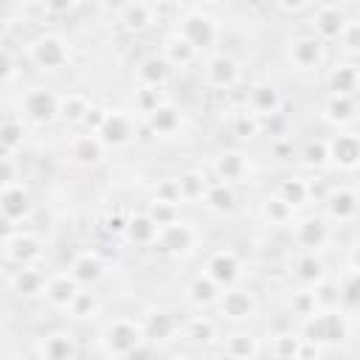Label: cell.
Returning <instances> with one entry per match:
<instances>
[{
    "label": "cell",
    "instance_id": "cell-43",
    "mask_svg": "<svg viewBox=\"0 0 360 360\" xmlns=\"http://www.w3.org/2000/svg\"><path fill=\"white\" fill-rule=\"evenodd\" d=\"M276 194L281 197V200H287L292 208H301V205H307L309 202V194H307V180L304 177H284V180H278V186H276Z\"/></svg>",
    "mask_w": 360,
    "mask_h": 360
},
{
    "label": "cell",
    "instance_id": "cell-44",
    "mask_svg": "<svg viewBox=\"0 0 360 360\" xmlns=\"http://www.w3.org/2000/svg\"><path fill=\"white\" fill-rule=\"evenodd\" d=\"M98 309H101L98 295L90 292V290H82V287H79V292L73 295V301L68 304L65 312H70V318H76V321H87V318H96Z\"/></svg>",
    "mask_w": 360,
    "mask_h": 360
},
{
    "label": "cell",
    "instance_id": "cell-47",
    "mask_svg": "<svg viewBox=\"0 0 360 360\" xmlns=\"http://www.w3.org/2000/svg\"><path fill=\"white\" fill-rule=\"evenodd\" d=\"M160 101H166V98H163V87H143V84H138L135 93H132V112L146 115V112H152Z\"/></svg>",
    "mask_w": 360,
    "mask_h": 360
},
{
    "label": "cell",
    "instance_id": "cell-6",
    "mask_svg": "<svg viewBox=\"0 0 360 360\" xmlns=\"http://www.w3.org/2000/svg\"><path fill=\"white\" fill-rule=\"evenodd\" d=\"M202 82L214 90H233L242 82V65L231 53L217 51L202 65Z\"/></svg>",
    "mask_w": 360,
    "mask_h": 360
},
{
    "label": "cell",
    "instance_id": "cell-36",
    "mask_svg": "<svg viewBox=\"0 0 360 360\" xmlns=\"http://www.w3.org/2000/svg\"><path fill=\"white\" fill-rule=\"evenodd\" d=\"M219 290H222V287H219L217 281H211L205 273H197V276L188 281V287H186V295H188V301H191L194 307L205 309V307H214V301H217Z\"/></svg>",
    "mask_w": 360,
    "mask_h": 360
},
{
    "label": "cell",
    "instance_id": "cell-12",
    "mask_svg": "<svg viewBox=\"0 0 360 360\" xmlns=\"http://www.w3.org/2000/svg\"><path fill=\"white\" fill-rule=\"evenodd\" d=\"M135 129L138 127H135V118L129 112H124V110H107V115H104V121H101V127H98L96 135L110 149V146H127L135 138Z\"/></svg>",
    "mask_w": 360,
    "mask_h": 360
},
{
    "label": "cell",
    "instance_id": "cell-60",
    "mask_svg": "<svg viewBox=\"0 0 360 360\" xmlns=\"http://www.w3.org/2000/svg\"><path fill=\"white\" fill-rule=\"evenodd\" d=\"M245 3H248L250 8H256V11H259V8H264V6L270 3V0H245Z\"/></svg>",
    "mask_w": 360,
    "mask_h": 360
},
{
    "label": "cell",
    "instance_id": "cell-34",
    "mask_svg": "<svg viewBox=\"0 0 360 360\" xmlns=\"http://www.w3.org/2000/svg\"><path fill=\"white\" fill-rule=\"evenodd\" d=\"M295 211H298V208H292V205H290L287 200H281L276 191L262 200V217H264V222L273 225V228H290L292 219H295Z\"/></svg>",
    "mask_w": 360,
    "mask_h": 360
},
{
    "label": "cell",
    "instance_id": "cell-31",
    "mask_svg": "<svg viewBox=\"0 0 360 360\" xmlns=\"http://www.w3.org/2000/svg\"><path fill=\"white\" fill-rule=\"evenodd\" d=\"M90 98L84 93H76V90H68L62 96H56V118L62 124H82L84 112L90 110Z\"/></svg>",
    "mask_w": 360,
    "mask_h": 360
},
{
    "label": "cell",
    "instance_id": "cell-21",
    "mask_svg": "<svg viewBox=\"0 0 360 360\" xmlns=\"http://www.w3.org/2000/svg\"><path fill=\"white\" fill-rule=\"evenodd\" d=\"M245 107H248L250 112H256L259 118H273V115L281 110V93H278V87L270 84V82H256V84L248 90Z\"/></svg>",
    "mask_w": 360,
    "mask_h": 360
},
{
    "label": "cell",
    "instance_id": "cell-27",
    "mask_svg": "<svg viewBox=\"0 0 360 360\" xmlns=\"http://www.w3.org/2000/svg\"><path fill=\"white\" fill-rule=\"evenodd\" d=\"M79 292V284L70 273H53V276H45V287H42V295L45 301L53 307V309H68V304L73 301V295Z\"/></svg>",
    "mask_w": 360,
    "mask_h": 360
},
{
    "label": "cell",
    "instance_id": "cell-56",
    "mask_svg": "<svg viewBox=\"0 0 360 360\" xmlns=\"http://www.w3.org/2000/svg\"><path fill=\"white\" fill-rule=\"evenodd\" d=\"M42 6H45L51 14H56V17H59V14H70L79 3H76V0H42Z\"/></svg>",
    "mask_w": 360,
    "mask_h": 360
},
{
    "label": "cell",
    "instance_id": "cell-33",
    "mask_svg": "<svg viewBox=\"0 0 360 360\" xmlns=\"http://www.w3.org/2000/svg\"><path fill=\"white\" fill-rule=\"evenodd\" d=\"M202 202H205V208L214 211V214H228V211H233V205H236V191H233L231 183L208 180V188H205V194H202Z\"/></svg>",
    "mask_w": 360,
    "mask_h": 360
},
{
    "label": "cell",
    "instance_id": "cell-40",
    "mask_svg": "<svg viewBox=\"0 0 360 360\" xmlns=\"http://www.w3.org/2000/svg\"><path fill=\"white\" fill-rule=\"evenodd\" d=\"M124 236H127L132 245H152L155 236H158V225H155L152 217L143 211V214H135V217L127 219Z\"/></svg>",
    "mask_w": 360,
    "mask_h": 360
},
{
    "label": "cell",
    "instance_id": "cell-26",
    "mask_svg": "<svg viewBox=\"0 0 360 360\" xmlns=\"http://www.w3.org/2000/svg\"><path fill=\"white\" fill-rule=\"evenodd\" d=\"M323 121L332 124L335 129L352 127L357 121V98L354 96H335L329 93L323 101Z\"/></svg>",
    "mask_w": 360,
    "mask_h": 360
},
{
    "label": "cell",
    "instance_id": "cell-38",
    "mask_svg": "<svg viewBox=\"0 0 360 360\" xmlns=\"http://www.w3.org/2000/svg\"><path fill=\"white\" fill-rule=\"evenodd\" d=\"M222 354H228V357H259L262 343L250 332H233L222 340Z\"/></svg>",
    "mask_w": 360,
    "mask_h": 360
},
{
    "label": "cell",
    "instance_id": "cell-5",
    "mask_svg": "<svg viewBox=\"0 0 360 360\" xmlns=\"http://www.w3.org/2000/svg\"><path fill=\"white\" fill-rule=\"evenodd\" d=\"M28 53L39 70H62L70 62V45L56 34H39L31 39Z\"/></svg>",
    "mask_w": 360,
    "mask_h": 360
},
{
    "label": "cell",
    "instance_id": "cell-20",
    "mask_svg": "<svg viewBox=\"0 0 360 360\" xmlns=\"http://www.w3.org/2000/svg\"><path fill=\"white\" fill-rule=\"evenodd\" d=\"M143 124L149 127L152 135H160V138H172L183 129V112L180 107H174L172 101H160L152 112L143 115Z\"/></svg>",
    "mask_w": 360,
    "mask_h": 360
},
{
    "label": "cell",
    "instance_id": "cell-48",
    "mask_svg": "<svg viewBox=\"0 0 360 360\" xmlns=\"http://www.w3.org/2000/svg\"><path fill=\"white\" fill-rule=\"evenodd\" d=\"M335 42L343 48V53H349V59H354V53L360 51V22L354 17H346V22H343V28H340Z\"/></svg>",
    "mask_w": 360,
    "mask_h": 360
},
{
    "label": "cell",
    "instance_id": "cell-29",
    "mask_svg": "<svg viewBox=\"0 0 360 360\" xmlns=\"http://www.w3.org/2000/svg\"><path fill=\"white\" fill-rule=\"evenodd\" d=\"M169 73H172L169 62H166L160 53H149V56H143V59L138 62V68H135V82L143 84V87H166Z\"/></svg>",
    "mask_w": 360,
    "mask_h": 360
},
{
    "label": "cell",
    "instance_id": "cell-52",
    "mask_svg": "<svg viewBox=\"0 0 360 360\" xmlns=\"http://www.w3.org/2000/svg\"><path fill=\"white\" fill-rule=\"evenodd\" d=\"M155 200H163V202H174L180 205V188H177V177H160L158 186H155Z\"/></svg>",
    "mask_w": 360,
    "mask_h": 360
},
{
    "label": "cell",
    "instance_id": "cell-8",
    "mask_svg": "<svg viewBox=\"0 0 360 360\" xmlns=\"http://www.w3.org/2000/svg\"><path fill=\"white\" fill-rule=\"evenodd\" d=\"M152 248L163 256H186L194 248V228L186 219L177 217L174 222L158 228V236H155Z\"/></svg>",
    "mask_w": 360,
    "mask_h": 360
},
{
    "label": "cell",
    "instance_id": "cell-4",
    "mask_svg": "<svg viewBox=\"0 0 360 360\" xmlns=\"http://www.w3.org/2000/svg\"><path fill=\"white\" fill-rule=\"evenodd\" d=\"M214 307H217V312H219L225 321L239 323V321H248V318L256 315L259 301H256V295H253L248 287H236V284H231V287H222V290H219Z\"/></svg>",
    "mask_w": 360,
    "mask_h": 360
},
{
    "label": "cell",
    "instance_id": "cell-42",
    "mask_svg": "<svg viewBox=\"0 0 360 360\" xmlns=\"http://www.w3.org/2000/svg\"><path fill=\"white\" fill-rule=\"evenodd\" d=\"M25 141V127L20 118L0 121V155H14Z\"/></svg>",
    "mask_w": 360,
    "mask_h": 360
},
{
    "label": "cell",
    "instance_id": "cell-16",
    "mask_svg": "<svg viewBox=\"0 0 360 360\" xmlns=\"http://www.w3.org/2000/svg\"><path fill=\"white\" fill-rule=\"evenodd\" d=\"M346 8L340 6V3H323V6H318L315 8V14H312V37H318L323 45L326 42H335L338 39V34H340V28H343V22H346Z\"/></svg>",
    "mask_w": 360,
    "mask_h": 360
},
{
    "label": "cell",
    "instance_id": "cell-22",
    "mask_svg": "<svg viewBox=\"0 0 360 360\" xmlns=\"http://www.w3.org/2000/svg\"><path fill=\"white\" fill-rule=\"evenodd\" d=\"M248 172H250V160H248V155L242 149H225L214 160V174L222 183L236 186V183H242L248 177Z\"/></svg>",
    "mask_w": 360,
    "mask_h": 360
},
{
    "label": "cell",
    "instance_id": "cell-3",
    "mask_svg": "<svg viewBox=\"0 0 360 360\" xmlns=\"http://www.w3.org/2000/svg\"><path fill=\"white\" fill-rule=\"evenodd\" d=\"M177 34L183 39H188V45H194V51H208L217 37H219V22L202 11V8H188L180 20H177Z\"/></svg>",
    "mask_w": 360,
    "mask_h": 360
},
{
    "label": "cell",
    "instance_id": "cell-7",
    "mask_svg": "<svg viewBox=\"0 0 360 360\" xmlns=\"http://www.w3.org/2000/svg\"><path fill=\"white\" fill-rule=\"evenodd\" d=\"M326 152L329 166L340 172H354L360 163V135L354 132V127H343L332 138H326Z\"/></svg>",
    "mask_w": 360,
    "mask_h": 360
},
{
    "label": "cell",
    "instance_id": "cell-25",
    "mask_svg": "<svg viewBox=\"0 0 360 360\" xmlns=\"http://www.w3.org/2000/svg\"><path fill=\"white\" fill-rule=\"evenodd\" d=\"M68 273L76 278L79 287H93V284L101 281V276H104V259H101L96 250H79V253L70 259Z\"/></svg>",
    "mask_w": 360,
    "mask_h": 360
},
{
    "label": "cell",
    "instance_id": "cell-45",
    "mask_svg": "<svg viewBox=\"0 0 360 360\" xmlns=\"http://www.w3.org/2000/svg\"><path fill=\"white\" fill-rule=\"evenodd\" d=\"M309 290H312V298H315V307L318 309H335V307H340V295H338V281L335 278L323 276Z\"/></svg>",
    "mask_w": 360,
    "mask_h": 360
},
{
    "label": "cell",
    "instance_id": "cell-55",
    "mask_svg": "<svg viewBox=\"0 0 360 360\" xmlns=\"http://www.w3.org/2000/svg\"><path fill=\"white\" fill-rule=\"evenodd\" d=\"M11 79H14V59L6 48H0V84H6Z\"/></svg>",
    "mask_w": 360,
    "mask_h": 360
},
{
    "label": "cell",
    "instance_id": "cell-61",
    "mask_svg": "<svg viewBox=\"0 0 360 360\" xmlns=\"http://www.w3.org/2000/svg\"><path fill=\"white\" fill-rule=\"evenodd\" d=\"M177 3H183V6H186V11H188V8H197L202 0H177Z\"/></svg>",
    "mask_w": 360,
    "mask_h": 360
},
{
    "label": "cell",
    "instance_id": "cell-41",
    "mask_svg": "<svg viewBox=\"0 0 360 360\" xmlns=\"http://www.w3.org/2000/svg\"><path fill=\"white\" fill-rule=\"evenodd\" d=\"M231 132L239 138V141H253L259 132H262V118L256 112H250L248 107L236 110L231 115Z\"/></svg>",
    "mask_w": 360,
    "mask_h": 360
},
{
    "label": "cell",
    "instance_id": "cell-28",
    "mask_svg": "<svg viewBox=\"0 0 360 360\" xmlns=\"http://www.w3.org/2000/svg\"><path fill=\"white\" fill-rule=\"evenodd\" d=\"M160 56L169 62V68H188L197 62V51L194 45H188V39H183L177 31L166 34L163 37V45H160Z\"/></svg>",
    "mask_w": 360,
    "mask_h": 360
},
{
    "label": "cell",
    "instance_id": "cell-19",
    "mask_svg": "<svg viewBox=\"0 0 360 360\" xmlns=\"http://www.w3.org/2000/svg\"><path fill=\"white\" fill-rule=\"evenodd\" d=\"M118 22L129 34H143L158 22V8L149 0H129V3L121 6Z\"/></svg>",
    "mask_w": 360,
    "mask_h": 360
},
{
    "label": "cell",
    "instance_id": "cell-32",
    "mask_svg": "<svg viewBox=\"0 0 360 360\" xmlns=\"http://www.w3.org/2000/svg\"><path fill=\"white\" fill-rule=\"evenodd\" d=\"M292 273L304 287H312L315 281H321L326 276V264L318 256V250H301L292 262Z\"/></svg>",
    "mask_w": 360,
    "mask_h": 360
},
{
    "label": "cell",
    "instance_id": "cell-10",
    "mask_svg": "<svg viewBox=\"0 0 360 360\" xmlns=\"http://www.w3.org/2000/svg\"><path fill=\"white\" fill-rule=\"evenodd\" d=\"M287 62L301 70V73H309L315 68H321L323 62V42L312 34H301V37H292L290 45H287Z\"/></svg>",
    "mask_w": 360,
    "mask_h": 360
},
{
    "label": "cell",
    "instance_id": "cell-15",
    "mask_svg": "<svg viewBox=\"0 0 360 360\" xmlns=\"http://www.w3.org/2000/svg\"><path fill=\"white\" fill-rule=\"evenodd\" d=\"M202 273H205L211 281H217L219 287H231V284H236V281H239V273H242V259H239L233 250H228V248L214 250V253L205 259Z\"/></svg>",
    "mask_w": 360,
    "mask_h": 360
},
{
    "label": "cell",
    "instance_id": "cell-39",
    "mask_svg": "<svg viewBox=\"0 0 360 360\" xmlns=\"http://www.w3.org/2000/svg\"><path fill=\"white\" fill-rule=\"evenodd\" d=\"M177 188H180V202H197L208 188V177L200 169H186L177 174Z\"/></svg>",
    "mask_w": 360,
    "mask_h": 360
},
{
    "label": "cell",
    "instance_id": "cell-17",
    "mask_svg": "<svg viewBox=\"0 0 360 360\" xmlns=\"http://www.w3.org/2000/svg\"><path fill=\"white\" fill-rule=\"evenodd\" d=\"M34 208V200H31V191L14 180V183H6L0 186V214H6L11 222H20V219H28Z\"/></svg>",
    "mask_w": 360,
    "mask_h": 360
},
{
    "label": "cell",
    "instance_id": "cell-24",
    "mask_svg": "<svg viewBox=\"0 0 360 360\" xmlns=\"http://www.w3.org/2000/svg\"><path fill=\"white\" fill-rule=\"evenodd\" d=\"M326 87L329 93L335 96H357V87H360V70H357V62L354 59H343V62H335L326 73Z\"/></svg>",
    "mask_w": 360,
    "mask_h": 360
},
{
    "label": "cell",
    "instance_id": "cell-14",
    "mask_svg": "<svg viewBox=\"0 0 360 360\" xmlns=\"http://www.w3.org/2000/svg\"><path fill=\"white\" fill-rule=\"evenodd\" d=\"M321 205H323V217L332 219V222L349 225V222H354V217H357V194H354V188H349V186L329 188L326 197L321 200Z\"/></svg>",
    "mask_w": 360,
    "mask_h": 360
},
{
    "label": "cell",
    "instance_id": "cell-62",
    "mask_svg": "<svg viewBox=\"0 0 360 360\" xmlns=\"http://www.w3.org/2000/svg\"><path fill=\"white\" fill-rule=\"evenodd\" d=\"M76 3H96V0H76Z\"/></svg>",
    "mask_w": 360,
    "mask_h": 360
},
{
    "label": "cell",
    "instance_id": "cell-23",
    "mask_svg": "<svg viewBox=\"0 0 360 360\" xmlns=\"http://www.w3.org/2000/svg\"><path fill=\"white\" fill-rule=\"evenodd\" d=\"M3 248H6V256L14 264H37L42 259V242L34 233H25V231H14L3 242Z\"/></svg>",
    "mask_w": 360,
    "mask_h": 360
},
{
    "label": "cell",
    "instance_id": "cell-46",
    "mask_svg": "<svg viewBox=\"0 0 360 360\" xmlns=\"http://www.w3.org/2000/svg\"><path fill=\"white\" fill-rule=\"evenodd\" d=\"M301 163L321 172L329 166V152H326V138H315V141H307L304 149H301Z\"/></svg>",
    "mask_w": 360,
    "mask_h": 360
},
{
    "label": "cell",
    "instance_id": "cell-30",
    "mask_svg": "<svg viewBox=\"0 0 360 360\" xmlns=\"http://www.w3.org/2000/svg\"><path fill=\"white\" fill-rule=\"evenodd\" d=\"M37 354L45 360H68V357L79 354V346H76V338L70 332H51L39 340Z\"/></svg>",
    "mask_w": 360,
    "mask_h": 360
},
{
    "label": "cell",
    "instance_id": "cell-59",
    "mask_svg": "<svg viewBox=\"0 0 360 360\" xmlns=\"http://www.w3.org/2000/svg\"><path fill=\"white\" fill-rule=\"evenodd\" d=\"M14 225H17V222H11L6 214H0V242H6V239L14 233Z\"/></svg>",
    "mask_w": 360,
    "mask_h": 360
},
{
    "label": "cell",
    "instance_id": "cell-58",
    "mask_svg": "<svg viewBox=\"0 0 360 360\" xmlns=\"http://www.w3.org/2000/svg\"><path fill=\"white\" fill-rule=\"evenodd\" d=\"M270 3H276V6L284 8V11H304L312 0H270Z\"/></svg>",
    "mask_w": 360,
    "mask_h": 360
},
{
    "label": "cell",
    "instance_id": "cell-50",
    "mask_svg": "<svg viewBox=\"0 0 360 360\" xmlns=\"http://www.w3.org/2000/svg\"><path fill=\"white\" fill-rule=\"evenodd\" d=\"M301 340H304V338H301V335H292V332L276 335L273 343H270V354H273V357H298Z\"/></svg>",
    "mask_w": 360,
    "mask_h": 360
},
{
    "label": "cell",
    "instance_id": "cell-2",
    "mask_svg": "<svg viewBox=\"0 0 360 360\" xmlns=\"http://www.w3.org/2000/svg\"><path fill=\"white\" fill-rule=\"evenodd\" d=\"M98 340H101V352L110 354V357H132L138 352V346L146 343L141 321L127 318V315H118V318L107 321Z\"/></svg>",
    "mask_w": 360,
    "mask_h": 360
},
{
    "label": "cell",
    "instance_id": "cell-1",
    "mask_svg": "<svg viewBox=\"0 0 360 360\" xmlns=\"http://www.w3.org/2000/svg\"><path fill=\"white\" fill-rule=\"evenodd\" d=\"M352 335L349 326V312L335 307V309H315L309 318H304L301 338L318 343V346H335Z\"/></svg>",
    "mask_w": 360,
    "mask_h": 360
},
{
    "label": "cell",
    "instance_id": "cell-51",
    "mask_svg": "<svg viewBox=\"0 0 360 360\" xmlns=\"http://www.w3.org/2000/svg\"><path fill=\"white\" fill-rule=\"evenodd\" d=\"M290 309H292V315H298L301 321L309 318V315L318 309V307H315V298H312V290H309V287L295 290V292L290 295Z\"/></svg>",
    "mask_w": 360,
    "mask_h": 360
},
{
    "label": "cell",
    "instance_id": "cell-13",
    "mask_svg": "<svg viewBox=\"0 0 360 360\" xmlns=\"http://www.w3.org/2000/svg\"><path fill=\"white\" fill-rule=\"evenodd\" d=\"M104 152H107V146H104V141L96 135V132H79V135H70V141H68V155H70V160L76 163V166H84V169H93V166H98L101 160H104Z\"/></svg>",
    "mask_w": 360,
    "mask_h": 360
},
{
    "label": "cell",
    "instance_id": "cell-53",
    "mask_svg": "<svg viewBox=\"0 0 360 360\" xmlns=\"http://www.w3.org/2000/svg\"><path fill=\"white\" fill-rule=\"evenodd\" d=\"M104 115H107V107L90 104V110H87V112H84V118H82V127H84L87 132H98V127H101Z\"/></svg>",
    "mask_w": 360,
    "mask_h": 360
},
{
    "label": "cell",
    "instance_id": "cell-49",
    "mask_svg": "<svg viewBox=\"0 0 360 360\" xmlns=\"http://www.w3.org/2000/svg\"><path fill=\"white\" fill-rule=\"evenodd\" d=\"M146 214H149V217H152V222L160 228V225L174 222V219L180 217V208H177L174 202H163V200H155V197H152V202L146 205Z\"/></svg>",
    "mask_w": 360,
    "mask_h": 360
},
{
    "label": "cell",
    "instance_id": "cell-9",
    "mask_svg": "<svg viewBox=\"0 0 360 360\" xmlns=\"http://www.w3.org/2000/svg\"><path fill=\"white\" fill-rule=\"evenodd\" d=\"M20 112L31 124H51L56 118V93L51 87H28L20 98Z\"/></svg>",
    "mask_w": 360,
    "mask_h": 360
},
{
    "label": "cell",
    "instance_id": "cell-11",
    "mask_svg": "<svg viewBox=\"0 0 360 360\" xmlns=\"http://www.w3.org/2000/svg\"><path fill=\"white\" fill-rule=\"evenodd\" d=\"M329 219L326 217H318V214H309V217H301V219H292V242L301 248V250H321L326 242H329Z\"/></svg>",
    "mask_w": 360,
    "mask_h": 360
},
{
    "label": "cell",
    "instance_id": "cell-54",
    "mask_svg": "<svg viewBox=\"0 0 360 360\" xmlns=\"http://www.w3.org/2000/svg\"><path fill=\"white\" fill-rule=\"evenodd\" d=\"M14 180H17V163L11 160V155H0V186Z\"/></svg>",
    "mask_w": 360,
    "mask_h": 360
},
{
    "label": "cell",
    "instance_id": "cell-37",
    "mask_svg": "<svg viewBox=\"0 0 360 360\" xmlns=\"http://www.w3.org/2000/svg\"><path fill=\"white\" fill-rule=\"evenodd\" d=\"M183 338L194 346H208L217 340V323L208 315H194L183 323Z\"/></svg>",
    "mask_w": 360,
    "mask_h": 360
},
{
    "label": "cell",
    "instance_id": "cell-35",
    "mask_svg": "<svg viewBox=\"0 0 360 360\" xmlns=\"http://www.w3.org/2000/svg\"><path fill=\"white\" fill-rule=\"evenodd\" d=\"M11 287H14L17 295H25V298L39 295L42 287H45V273L37 264H20V270L11 278Z\"/></svg>",
    "mask_w": 360,
    "mask_h": 360
},
{
    "label": "cell",
    "instance_id": "cell-57",
    "mask_svg": "<svg viewBox=\"0 0 360 360\" xmlns=\"http://www.w3.org/2000/svg\"><path fill=\"white\" fill-rule=\"evenodd\" d=\"M127 219H129V217H124V214H110V217L104 219V231L112 233V236H118V233H124Z\"/></svg>",
    "mask_w": 360,
    "mask_h": 360
},
{
    "label": "cell",
    "instance_id": "cell-18",
    "mask_svg": "<svg viewBox=\"0 0 360 360\" xmlns=\"http://www.w3.org/2000/svg\"><path fill=\"white\" fill-rule=\"evenodd\" d=\"M141 329H143L146 343H163V340H172L180 332V323L169 309L155 307L141 318Z\"/></svg>",
    "mask_w": 360,
    "mask_h": 360
}]
</instances>
